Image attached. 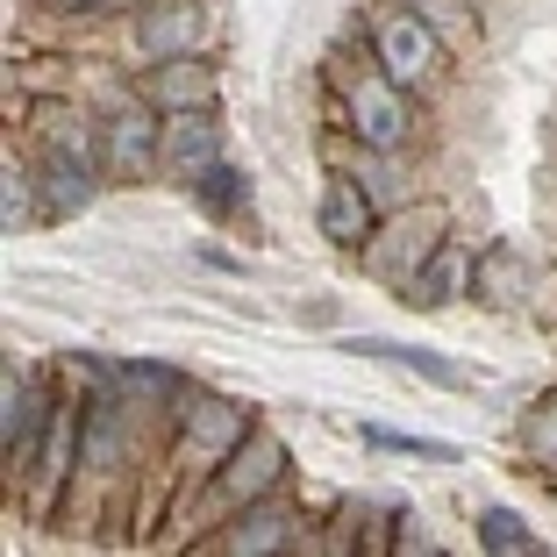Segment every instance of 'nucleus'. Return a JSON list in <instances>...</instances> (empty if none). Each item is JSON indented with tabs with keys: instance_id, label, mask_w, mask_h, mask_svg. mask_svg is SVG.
<instances>
[{
	"instance_id": "obj_1",
	"label": "nucleus",
	"mask_w": 557,
	"mask_h": 557,
	"mask_svg": "<svg viewBox=\"0 0 557 557\" xmlns=\"http://www.w3.org/2000/svg\"><path fill=\"white\" fill-rule=\"evenodd\" d=\"M350 100V129H358L364 150H400L414 136V115H408V86L394 79V72H358V79L344 86Z\"/></svg>"
},
{
	"instance_id": "obj_2",
	"label": "nucleus",
	"mask_w": 557,
	"mask_h": 557,
	"mask_svg": "<svg viewBox=\"0 0 557 557\" xmlns=\"http://www.w3.org/2000/svg\"><path fill=\"white\" fill-rule=\"evenodd\" d=\"M208 44V8L200 0H158L144 22H136V50L144 58H194V50Z\"/></svg>"
},
{
	"instance_id": "obj_3",
	"label": "nucleus",
	"mask_w": 557,
	"mask_h": 557,
	"mask_svg": "<svg viewBox=\"0 0 557 557\" xmlns=\"http://www.w3.org/2000/svg\"><path fill=\"white\" fill-rule=\"evenodd\" d=\"M436 29H429V15H408V8H400V15H386L379 22V65L394 72L400 86H422L429 72H436Z\"/></svg>"
},
{
	"instance_id": "obj_4",
	"label": "nucleus",
	"mask_w": 557,
	"mask_h": 557,
	"mask_svg": "<svg viewBox=\"0 0 557 557\" xmlns=\"http://www.w3.org/2000/svg\"><path fill=\"white\" fill-rule=\"evenodd\" d=\"M100 150H108V172L136 180V172H150V164L164 158V129H158L150 108H115L108 129H100Z\"/></svg>"
},
{
	"instance_id": "obj_5",
	"label": "nucleus",
	"mask_w": 557,
	"mask_h": 557,
	"mask_svg": "<svg viewBox=\"0 0 557 557\" xmlns=\"http://www.w3.org/2000/svg\"><path fill=\"white\" fill-rule=\"evenodd\" d=\"M250 436V414L236 400H194L186 414V465H222Z\"/></svg>"
},
{
	"instance_id": "obj_6",
	"label": "nucleus",
	"mask_w": 557,
	"mask_h": 557,
	"mask_svg": "<svg viewBox=\"0 0 557 557\" xmlns=\"http://www.w3.org/2000/svg\"><path fill=\"white\" fill-rule=\"evenodd\" d=\"M278 479H286V443L258 429V436L236 443L230 472H222V493H230V500H258V493H272Z\"/></svg>"
},
{
	"instance_id": "obj_7",
	"label": "nucleus",
	"mask_w": 557,
	"mask_h": 557,
	"mask_svg": "<svg viewBox=\"0 0 557 557\" xmlns=\"http://www.w3.org/2000/svg\"><path fill=\"white\" fill-rule=\"evenodd\" d=\"M344 350L350 358H386V364H400V372H422V379H436V386H450V394H472V372H458L443 350H414V344H394V336H344Z\"/></svg>"
},
{
	"instance_id": "obj_8",
	"label": "nucleus",
	"mask_w": 557,
	"mask_h": 557,
	"mask_svg": "<svg viewBox=\"0 0 557 557\" xmlns=\"http://www.w3.org/2000/svg\"><path fill=\"white\" fill-rule=\"evenodd\" d=\"M214 150H222V136H214L208 108H180V115L164 122V164H172L180 180H200L214 164Z\"/></svg>"
},
{
	"instance_id": "obj_9",
	"label": "nucleus",
	"mask_w": 557,
	"mask_h": 557,
	"mask_svg": "<svg viewBox=\"0 0 557 557\" xmlns=\"http://www.w3.org/2000/svg\"><path fill=\"white\" fill-rule=\"evenodd\" d=\"M44 194H50V208H58V214H79L86 200H94V172L79 164V144H72V136H58V144H50Z\"/></svg>"
},
{
	"instance_id": "obj_10",
	"label": "nucleus",
	"mask_w": 557,
	"mask_h": 557,
	"mask_svg": "<svg viewBox=\"0 0 557 557\" xmlns=\"http://www.w3.org/2000/svg\"><path fill=\"white\" fill-rule=\"evenodd\" d=\"M322 236H329V244H364V236H372V200H364L358 180H329V194H322Z\"/></svg>"
},
{
	"instance_id": "obj_11",
	"label": "nucleus",
	"mask_w": 557,
	"mask_h": 557,
	"mask_svg": "<svg viewBox=\"0 0 557 557\" xmlns=\"http://www.w3.org/2000/svg\"><path fill=\"white\" fill-rule=\"evenodd\" d=\"M208 94H214V79L194 58H164V72L150 79V100H158V108H208Z\"/></svg>"
},
{
	"instance_id": "obj_12",
	"label": "nucleus",
	"mask_w": 557,
	"mask_h": 557,
	"mask_svg": "<svg viewBox=\"0 0 557 557\" xmlns=\"http://www.w3.org/2000/svg\"><path fill=\"white\" fill-rule=\"evenodd\" d=\"M286 543H294V515H286V508H250L244 522L222 536V550L250 557V550H286Z\"/></svg>"
},
{
	"instance_id": "obj_13",
	"label": "nucleus",
	"mask_w": 557,
	"mask_h": 557,
	"mask_svg": "<svg viewBox=\"0 0 557 557\" xmlns=\"http://www.w3.org/2000/svg\"><path fill=\"white\" fill-rule=\"evenodd\" d=\"M479 543L500 550V557H529V550H536V529H529L515 508H486V515H479Z\"/></svg>"
},
{
	"instance_id": "obj_14",
	"label": "nucleus",
	"mask_w": 557,
	"mask_h": 557,
	"mask_svg": "<svg viewBox=\"0 0 557 557\" xmlns=\"http://www.w3.org/2000/svg\"><path fill=\"white\" fill-rule=\"evenodd\" d=\"M458 278H465V250H450V244L429 250V272H414V300H422V308H443Z\"/></svg>"
},
{
	"instance_id": "obj_15",
	"label": "nucleus",
	"mask_w": 557,
	"mask_h": 557,
	"mask_svg": "<svg viewBox=\"0 0 557 557\" xmlns=\"http://www.w3.org/2000/svg\"><path fill=\"white\" fill-rule=\"evenodd\" d=\"M364 443H379V450H400V458L458 465V443H443V436H400V429H379V422H364Z\"/></svg>"
},
{
	"instance_id": "obj_16",
	"label": "nucleus",
	"mask_w": 557,
	"mask_h": 557,
	"mask_svg": "<svg viewBox=\"0 0 557 557\" xmlns=\"http://www.w3.org/2000/svg\"><path fill=\"white\" fill-rule=\"evenodd\" d=\"M0 222H8V236L22 230V222H29V180H22V164H0Z\"/></svg>"
},
{
	"instance_id": "obj_17",
	"label": "nucleus",
	"mask_w": 557,
	"mask_h": 557,
	"mask_svg": "<svg viewBox=\"0 0 557 557\" xmlns=\"http://www.w3.org/2000/svg\"><path fill=\"white\" fill-rule=\"evenodd\" d=\"M65 458H72V414H50V436H44V493L58 486Z\"/></svg>"
},
{
	"instance_id": "obj_18",
	"label": "nucleus",
	"mask_w": 557,
	"mask_h": 557,
	"mask_svg": "<svg viewBox=\"0 0 557 557\" xmlns=\"http://www.w3.org/2000/svg\"><path fill=\"white\" fill-rule=\"evenodd\" d=\"M200 200H208V208H236V172L230 164H208V172H200Z\"/></svg>"
},
{
	"instance_id": "obj_19",
	"label": "nucleus",
	"mask_w": 557,
	"mask_h": 557,
	"mask_svg": "<svg viewBox=\"0 0 557 557\" xmlns=\"http://www.w3.org/2000/svg\"><path fill=\"white\" fill-rule=\"evenodd\" d=\"M529 436H536L543 458H557V400H543V408H536V429H529Z\"/></svg>"
},
{
	"instance_id": "obj_20",
	"label": "nucleus",
	"mask_w": 557,
	"mask_h": 557,
	"mask_svg": "<svg viewBox=\"0 0 557 557\" xmlns=\"http://www.w3.org/2000/svg\"><path fill=\"white\" fill-rule=\"evenodd\" d=\"M58 8H100V0H58Z\"/></svg>"
}]
</instances>
